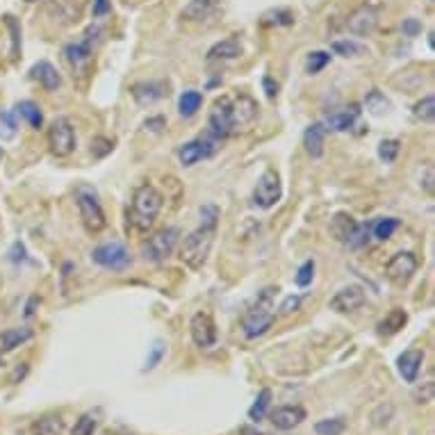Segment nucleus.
Listing matches in <instances>:
<instances>
[{
  "label": "nucleus",
  "instance_id": "obj_52",
  "mask_svg": "<svg viewBox=\"0 0 435 435\" xmlns=\"http://www.w3.org/2000/svg\"><path fill=\"white\" fill-rule=\"evenodd\" d=\"M25 3H37V0H25Z\"/></svg>",
  "mask_w": 435,
  "mask_h": 435
},
{
  "label": "nucleus",
  "instance_id": "obj_26",
  "mask_svg": "<svg viewBox=\"0 0 435 435\" xmlns=\"http://www.w3.org/2000/svg\"><path fill=\"white\" fill-rule=\"evenodd\" d=\"M219 5L221 0H189L183 9V18H187V21H205L216 12Z\"/></svg>",
  "mask_w": 435,
  "mask_h": 435
},
{
  "label": "nucleus",
  "instance_id": "obj_10",
  "mask_svg": "<svg viewBox=\"0 0 435 435\" xmlns=\"http://www.w3.org/2000/svg\"><path fill=\"white\" fill-rule=\"evenodd\" d=\"M48 146L55 157H69L75 150V128L71 119L58 117L48 128Z\"/></svg>",
  "mask_w": 435,
  "mask_h": 435
},
{
  "label": "nucleus",
  "instance_id": "obj_35",
  "mask_svg": "<svg viewBox=\"0 0 435 435\" xmlns=\"http://www.w3.org/2000/svg\"><path fill=\"white\" fill-rule=\"evenodd\" d=\"M18 135V121L14 117V112L0 110V139L12 141Z\"/></svg>",
  "mask_w": 435,
  "mask_h": 435
},
{
  "label": "nucleus",
  "instance_id": "obj_38",
  "mask_svg": "<svg viewBox=\"0 0 435 435\" xmlns=\"http://www.w3.org/2000/svg\"><path fill=\"white\" fill-rule=\"evenodd\" d=\"M346 431V422L342 417H333V420H321L315 424V433L317 435H342Z\"/></svg>",
  "mask_w": 435,
  "mask_h": 435
},
{
  "label": "nucleus",
  "instance_id": "obj_32",
  "mask_svg": "<svg viewBox=\"0 0 435 435\" xmlns=\"http://www.w3.org/2000/svg\"><path fill=\"white\" fill-rule=\"evenodd\" d=\"M413 117L422 121V124H431L435 119V96L429 93V96H424L422 100H417L413 105Z\"/></svg>",
  "mask_w": 435,
  "mask_h": 435
},
{
  "label": "nucleus",
  "instance_id": "obj_31",
  "mask_svg": "<svg viewBox=\"0 0 435 435\" xmlns=\"http://www.w3.org/2000/svg\"><path fill=\"white\" fill-rule=\"evenodd\" d=\"M399 226H401V221L396 219V216H381V219H376L372 223V235L378 242H385V240L392 238Z\"/></svg>",
  "mask_w": 435,
  "mask_h": 435
},
{
  "label": "nucleus",
  "instance_id": "obj_27",
  "mask_svg": "<svg viewBox=\"0 0 435 435\" xmlns=\"http://www.w3.org/2000/svg\"><path fill=\"white\" fill-rule=\"evenodd\" d=\"M408 324V312L401 310V308H394L390 310L385 315V319L378 321V335H383V337H390V335H396L399 330Z\"/></svg>",
  "mask_w": 435,
  "mask_h": 435
},
{
  "label": "nucleus",
  "instance_id": "obj_28",
  "mask_svg": "<svg viewBox=\"0 0 435 435\" xmlns=\"http://www.w3.org/2000/svg\"><path fill=\"white\" fill-rule=\"evenodd\" d=\"M14 117L18 119L21 117L27 126H30L32 130H39L44 128V112L41 108L37 105L34 100H21V103H16V108H14Z\"/></svg>",
  "mask_w": 435,
  "mask_h": 435
},
{
  "label": "nucleus",
  "instance_id": "obj_47",
  "mask_svg": "<svg viewBox=\"0 0 435 435\" xmlns=\"http://www.w3.org/2000/svg\"><path fill=\"white\" fill-rule=\"evenodd\" d=\"M262 89H264V93H267V98L273 100V98L278 96V89H280V87H278V82L273 80V78L264 75V78H262Z\"/></svg>",
  "mask_w": 435,
  "mask_h": 435
},
{
  "label": "nucleus",
  "instance_id": "obj_23",
  "mask_svg": "<svg viewBox=\"0 0 435 435\" xmlns=\"http://www.w3.org/2000/svg\"><path fill=\"white\" fill-rule=\"evenodd\" d=\"M30 78L39 82L46 91H55V89L62 87V75H60V71L55 69L51 62H46V60L37 62V64L32 66V69H30Z\"/></svg>",
  "mask_w": 435,
  "mask_h": 435
},
{
  "label": "nucleus",
  "instance_id": "obj_39",
  "mask_svg": "<svg viewBox=\"0 0 435 435\" xmlns=\"http://www.w3.org/2000/svg\"><path fill=\"white\" fill-rule=\"evenodd\" d=\"M96 429H98V415L84 413L82 417L75 422L71 435H93V433H96Z\"/></svg>",
  "mask_w": 435,
  "mask_h": 435
},
{
  "label": "nucleus",
  "instance_id": "obj_51",
  "mask_svg": "<svg viewBox=\"0 0 435 435\" xmlns=\"http://www.w3.org/2000/svg\"><path fill=\"white\" fill-rule=\"evenodd\" d=\"M3 155H5V153H3V146H0V162H3Z\"/></svg>",
  "mask_w": 435,
  "mask_h": 435
},
{
  "label": "nucleus",
  "instance_id": "obj_14",
  "mask_svg": "<svg viewBox=\"0 0 435 435\" xmlns=\"http://www.w3.org/2000/svg\"><path fill=\"white\" fill-rule=\"evenodd\" d=\"M258 103L255 98L247 96V93H238V96H231V115H233V128L235 132H240L244 128H249L255 119H258Z\"/></svg>",
  "mask_w": 435,
  "mask_h": 435
},
{
  "label": "nucleus",
  "instance_id": "obj_7",
  "mask_svg": "<svg viewBox=\"0 0 435 435\" xmlns=\"http://www.w3.org/2000/svg\"><path fill=\"white\" fill-rule=\"evenodd\" d=\"M98 34H100V25H89L87 30H84L80 41L69 44L64 48L66 62L73 66V71H84L89 66V62L93 58V46H96V41H98Z\"/></svg>",
  "mask_w": 435,
  "mask_h": 435
},
{
  "label": "nucleus",
  "instance_id": "obj_5",
  "mask_svg": "<svg viewBox=\"0 0 435 435\" xmlns=\"http://www.w3.org/2000/svg\"><path fill=\"white\" fill-rule=\"evenodd\" d=\"M178 242H181V231L174 228V226H169V228H162V231L150 235V238L144 242V249L141 251H144V258L148 262L160 264L176 251Z\"/></svg>",
  "mask_w": 435,
  "mask_h": 435
},
{
  "label": "nucleus",
  "instance_id": "obj_6",
  "mask_svg": "<svg viewBox=\"0 0 435 435\" xmlns=\"http://www.w3.org/2000/svg\"><path fill=\"white\" fill-rule=\"evenodd\" d=\"M280 198H283L280 176H278V171H273V169H267V171L258 178V185H255V189H253L251 203L258 207V210H271Z\"/></svg>",
  "mask_w": 435,
  "mask_h": 435
},
{
  "label": "nucleus",
  "instance_id": "obj_24",
  "mask_svg": "<svg viewBox=\"0 0 435 435\" xmlns=\"http://www.w3.org/2000/svg\"><path fill=\"white\" fill-rule=\"evenodd\" d=\"M304 146L308 150L310 157H324V150H326V128L321 121H317V124H312L306 128L304 132Z\"/></svg>",
  "mask_w": 435,
  "mask_h": 435
},
{
  "label": "nucleus",
  "instance_id": "obj_49",
  "mask_svg": "<svg viewBox=\"0 0 435 435\" xmlns=\"http://www.w3.org/2000/svg\"><path fill=\"white\" fill-rule=\"evenodd\" d=\"M271 16H276L271 23L276 25H290L292 21H294V16H292V12H287V9H278V12H271Z\"/></svg>",
  "mask_w": 435,
  "mask_h": 435
},
{
  "label": "nucleus",
  "instance_id": "obj_45",
  "mask_svg": "<svg viewBox=\"0 0 435 435\" xmlns=\"http://www.w3.org/2000/svg\"><path fill=\"white\" fill-rule=\"evenodd\" d=\"M401 32L405 34V37H420L422 34V21L420 18H405V21L401 23Z\"/></svg>",
  "mask_w": 435,
  "mask_h": 435
},
{
  "label": "nucleus",
  "instance_id": "obj_53",
  "mask_svg": "<svg viewBox=\"0 0 435 435\" xmlns=\"http://www.w3.org/2000/svg\"><path fill=\"white\" fill-rule=\"evenodd\" d=\"M429 3H433V0H429Z\"/></svg>",
  "mask_w": 435,
  "mask_h": 435
},
{
  "label": "nucleus",
  "instance_id": "obj_20",
  "mask_svg": "<svg viewBox=\"0 0 435 435\" xmlns=\"http://www.w3.org/2000/svg\"><path fill=\"white\" fill-rule=\"evenodd\" d=\"M424 365V351L422 349H408L396 358V370H399L401 378L405 383H415L420 376V370Z\"/></svg>",
  "mask_w": 435,
  "mask_h": 435
},
{
  "label": "nucleus",
  "instance_id": "obj_3",
  "mask_svg": "<svg viewBox=\"0 0 435 435\" xmlns=\"http://www.w3.org/2000/svg\"><path fill=\"white\" fill-rule=\"evenodd\" d=\"M276 292L278 287L262 290L260 297L255 299V304L242 317V333L247 339H258L271 330L273 321H276V312H273V294Z\"/></svg>",
  "mask_w": 435,
  "mask_h": 435
},
{
  "label": "nucleus",
  "instance_id": "obj_37",
  "mask_svg": "<svg viewBox=\"0 0 435 435\" xmlns=\"http://www.w3.org/2000/svg\"><path fill=\"white\" fill-rule=\"evenodd\" d=\"M365 105H367V110L372 112V115L381 117V115H385L387 110H390V100L385 98V93H381L378 89H372L370 93H367Z\"/></svg>",
  "mask_w": 435,
  "mask_h": 435
},
{
  "label": "nucleus",
  "instance_id": "obj_1",
  "mask_svg": "<svg viewBox=\"0 0 435 435\" xmlns=\"http://www.w3.org/2000/svg\"><path fill=\"white\" fill-rule=\"evenodd\" d=\"M216 223H219V207L205 205L201 207V226L192 231L181 244V262L192 271H198L207 262L216 238Z\"/></svg>",
  "mask_w": 435,
  "mask_h": 435
},
{
  "label": "nucleus",
  "instance_id": "obj_41",
  "mask_svg": "<svg viewBox=\"0 0 435 435\" xmlns=\"http://www.w3.org/2000/svg\"><path fill=\"white\" fill-rule=\"evenodd\" d=\"M312 278H315V260H306V262L299 267L294 280H297L299 287H308L310 283H312Z\"/></svg>",
  "mask_w": 435,
  "mask_h": 435
},
{
  "label": "nucleus",
  "instance_id": "obj_4",
  "mask_svg": "<svg viewBox=\"0 0 435 435\" xmlns=\"http://www.w3.org/2000/svg\"><path fill=\"white\" fill-rule=\"evenodd\" d=\"M75 205H78L80 219H82V226H84V231L87 233L96 235L108 226L105 210H103V205L98 201V194H96V189L93 187L80 185L78 189H75Z\"/></svg>",
  "mask_w": 435,
  "mask_h": 435
},
{
  "label": "nucleus",
  "instance_id": "obj_46",
  "mask_svg": "<svg viewBox=\"0 0 435 435\" xmlns=\"http://www.w3.org/2000/svg\"><path fill=\"white\" fill-rule=\"evenodd\" d=\"M110 12H112V3H110V0H93V7H91L93 18L108 16Z\"/></svg>",
  "mask_w": 435,
  "mask_h": 435
},
{
  "label": "nucleus",
  "instance_id": "obj_12",
  "mask_svg": "<svg viewBox=\"0 0 435 435\" xmlns=\"http://www.w3.org/2000/svg\"><path fill=\"white\" fill-rule=\"evenodd\" d=\"M219 144L221 141L212 139L210 135L192 139V141H187V144H183L181 148H178V160H181L183 167H194L198 162H203V160L212 157L216 150H219Z\"/></svg>",
  "mask_w": 435,
  "mask_h": 435
},
{
  "label": "nucleus",
  "instance_id": "obj_9",
  "mask_svg": "<svg viewBox=\"0 0 435 435\" xmlns=\"http://www.w3.org/2000/svg\"><path fill=\"white\" fill-rule=\"evenodd\" d=\"M207 132L216 141H223L235 135L233 115H231V96H221L212 103L210 117H207Z\"/></svg>",
  "mask_w": 435,
  "mask_h": 435
},
{
  "label": "nucleus",
  "instance_id": "obj_42",
  "mask_svg": "<svg viewBox=\"0 0 435 435\" xmlns=\"http://www.w3.org/2000/svg\"><path fill=\"white\" fill-rule=\"evenodd\" d=\"M164 353H167V346H164V342H157L150 346V353H148V361H146V365H144V372H150V370H155V367L162 363V358H164Z\"/></svg>",
  "mask_w": 435,
  "mask_h": 435
},
{
  "label": "nucleus",
  "instance_id": "obj_25",
  "mask_svg": "<svg viewBox=\"0 0 435 435\" xmlns=\"http://www.w3.org/2000/svg\"><path fill=\"white\" fill-rule=\"evenodd\" d=\"M34 337V330L32 328H9V330H3L0 333V353H9L14 351V349L23 346L25 342H30Z\"/></svg>",
  "mask_w": 435,
  "mask_h": 435
},
{
  "label": "nucleus",
  "instance_id": "obj_50",
  "mask_svg": "<svg viewBox=\"0 0 435 435\" xmlns=\"http://www.w3.org/2000/svg\"><path fill=\"white\" fill-rule=\"evenodd\" d=\"M242 433H247V435H264L260 431H251V429H242Z\"/></svg>",
  "mask_w": 435,
  "mask_h": 435
},
{
  "label": "nucleus",
  "instance_id": "obj_2",
  "mask_svg": "<svg viewBox=\"0 0 435 435\" xmlns=\"http://www.w3.org/2000/svg\"><path fill=\"white\" fill-rule=\"evenodd\" d=\"M162 205H164V198L153 185L150 183L139 185L135 189V194H132L130 210H128V221L135 226L139 233H148L150 228H153V223L157 219L160 210H162Z\"/></svg>",
  "mask_w": 435,
  "mask_h": 435
},
{
  "label": "nucleus",
  "instance_id": "obj_8",
  "mask_svg": "<svg viewBox=\"0 0 435 435\" xmlns=\"http://www.w3.org/2000/svg\"><path fill=\"white\" fill-rule=\"evenodd\" d=\"M91 260L108 271H126L132 264V255L121 242H108L91 251Z\"/></svg>",
  "mask_w": 435,
  "mask_h": 435
},
{
  "label": "nucleus",
  "instance_id": "obj_18",
  "mask_svg": "<svg viewBox=\"0 0 435 435\" xmlns=\"http://www.w3.org/2000/svg\"><path fill=\"white\" fill-rule=\"evenodd\" d=\"M269 420L273 424V429L278 431H292L297 429L299 424H304L306 420V410L301 405H278L276 410L269 413Z\"/></svg>",
  "mask_w": 435,
  "mask_h": 435
},
{
  "label": "nucleus",
  "instance_id": "obj_43",
  "mask_svg": "<svg viewBox=\"0 0 435 435\" xmlns=\"http://www.w3.org/2000/svg\"><path fill=\"white\" fill-rule=\"evenodd\" d=\"M5 23L12 32V58H18V51H21V25L14 21V16H5Z\"/></svg>",
  "mask_w": 435,
  "mask_h": 435
},
{
  "label": "nucleus",
  "instance_id": "obj_21",
  "mask_svg": "<svg viewBox=\"0 0 435 435\" xmlns=\"http://www.w3.org/2000/svg\"><path fill=\"white\" fill-rule=\"evenodd\" d=\"M358 228H361V223H358L349 212H337L333 219H330V235H333L339 244H349V247H351Z\"/></svg>",
  "mask_w": 435,
  "mask_h": 435
},
{
  "label": "nucleus",
  "instance_id": "obj_29",
  "mask_svg": "<svg viewBox=\"0 0 435 435\" xmlns=\"http://www.w3.org/2000/svg\"><path fill=\"white\" fill-rule=\"evenodd\" d=\"M201 105H203V93L196 89H189L183 93L181 100H178V112H181V117L189 119L201 110Z\"/></svg>",
  "mask_w": 435,
  "mask_h": 435
},
{
  "label": "nucleus",
  "instance_id": "obj_17",
  "mask_svg": "<svg viewBox=\"0 0 435 435\" xmlns=\"http://www.w3.org/2000/svg\"><path fill=\"white\" fill-rule=\"evenodd\" d=\"M365 301H367V294H365V290L361 285H346L337 292V294L330 299V304L328 308L330 310H335V312H356L358 308H363L365 306Z\"/></svg>",
  "mask_w": 435,
  "mask_h": 435
},
{
  "label": "nucleus",
  "instance_id": "obj_15",
  "mask_svg": "<svg viewBox=\"0 0 435 435\" xmlns=\"http://www.w3.org/2000/svg\"><path fill=\"white\" fill-rule=\"evenodd\" d=\"M189 333L198 349H210L216 344V324L207 312H196L189 321Z\"/></svg>",
  "mask_w": 435,
  "mask_h": 435
},
{
  "label": "nucleus",
  "instance_id": "obj_16",
  "mask_svg": "<svg viewBox=\"0 0 435 435\" xmlns=\"http://www.w3.org/2000/svg\"><path fill=\"white\" fill-rule=\"evenodd\" d=\"M167 93H169V84L164 80H144V82H135L130 87V96L135 98L139 108L155 105Z\"/></svg>",
  "mask_w": 435,
  "mask_h": 435
},
{
  "label": "nucleus",
  "instance_id": "obj_19",
  "mask_svg": "<svg viewBox=\"0 0 435 435\" xmlns=\"http://www.w3.org/2000/svg\"><path fill=\"white\" fill-rule=\"evenodd\" d=\"M358 119H361V108L358 105H349L339 112H333V115H328L321 124H324L326 132H349L353 130V126L358 124Z\"/></svg>",
  "mask_w": 435,
  "mask_h": 435
},
{
  "label": "nucleus",
  "instance_id": "obj_22",
  "mask_svg": "<svg viewBox=\"0 0 435 435\" xmlns=\"http://www.w3.org/2000/svg\"><path fill=\"white\" fill-rule=\"evenodd\" d=\"M242 41L238 37H228V39L216 41L210 51H207V62H233L242 58Z\"/></svg>",
  "mask_w": 435,
  "mask_h": 435
},
{
  "label": "nucleus",
  "instance_id": "obj_40",
  "mask_svg": "<svg viewBox=\"0 0 435 435\" xmlns=\"http://www.w3.org/2000/svg\"><path fill=\"white\" fill-rule=\"evenodd\" d=\"M401 150V141L399 139H383L381 144H378V157L383 160V162L392 164L396 155H399Z\"/></svg>",
  "mask_w": 435,
  "mask_h": 435
},
{
  "label": "nucleus",
  "instance_id": "obj_34",
  "mask_svg": "<svg viewBox=\"0 0 435 435\" xmlns=\"http://www.w3.org/2000/svg\"><path fill=\"white\" fill-rule=\"evenodd\" d=\"M330 51H333L335 55H339V58H358V55H363L367 48L363 44H358L353 39H337L330 44Z\"/></svg>",
  "mask_w": 435,
  "mask_h": 435
},
{
  "label": "nucleus",
  "instance_id": "obj_13",
  "mask_svg": "<svg viewBox=\"0 0 435 435\" xmlns=\"http://www.w3.org/2000/svg\"><path fill=\"white\" fill-rule=\"evenodd\" d=\"M378 18H381V12H378L376 5H361L349 14L346 27H349V32L356 37H370L376 32Z\"/></svg>",
  "mask_w": 435,
  "mask_h": 435
},
{
  "label": "nucleus",
  "instance_id": "obj_11",
  "mask_svg": "<svg viewBox=\"0 0 435 435\" xmlns=\"http://www.w3.org/2000/svg\"><path fill=\"white\" fill-rule=\"evenodd\" d=\"M420 262L415 258V253L410 251H401L392 255L385 264V278L392 283L396 287H405L413 280V276L417 273Z\"/></svg>",
  "mask_w": 435,
  "mask_h": 435
},
{
  "label": "nucleus",
  "instance_id": "obj_33",
  "mask_svg": "<svg viewBox=\"0 0 435 435\" xmlns=\"http://www.w3.org/2000/svg\"><path fill=\"white\" fill-rule=\"evenodd\" d=\"M32 433L34 435H62L64 433V424L60 417L48 415V417H41L39 422L32 424Z\"/></svg>",
  "mask_w": 435,
  "mask_h": 435
},
{
  "label": "nucleus",
  "instance_id": "obj_30",
  "mask_svg": "<svg viewBox=\"0 0 435 435\" xmlns=\"http://www.w3.org/2000/svg\"><path fill=\"white\" fill-rule=\"evenodd\" d=\"M271 399H273V394H271L269 387H264V390H260L258 399H255L253 405L249 408V420L255 422V424H260L264 417H267V410H269V405H271Z\"/></svg>",
  "mask_w": 435,
  "mask_h": 435
},
{
  "label": "nucleus",
  "instance_id": "obj_48",
  "mask_svg": "<svg viewBox=\"0 0 435 435\" xmlns=\"http://www.w3.org/2000/svg\"><path fill=\"white\" fill-rule=\"evenodd\" d=\"M415 399H417V403H431L433 401V381L424 383V392L422 390L415 392Z\"/></svg>",
  "mask_w": 435,
  "mask_h": 435
},
{
  "label": "nucleus",
  "instance_id": "obj_44",
  "mask_svg": "<svg viewBox=\"0 0 435 435\" xmlns=\"http://www.w3.org/2000/svg\"><path fill=\"white\" fill-rule=\"evenodd\" d=\"M299 308H301V297L290 294V297H285V301H283V304H280L278 315H280V317H290V315H294V312H297Z\"/></svg>",
  "mask_w": 435,
  "mask_h": 435
},
{
  "label": "nucleus",
  "instance_id": "obj_36",
  "mask_svg": "<svg viewBox=\"0 0 435 435\" xmlns=\"http://www.w3.org/2000/svg\"><path fill=\"white\" fill-rule=\"evenodd\" d=\"M328 64H330V53H326V51H312V53H308V58H306V73L317 75V73L324 71Z\"/></svg>",
  "mask_w": 435,
  "mask_h": 435
}]
</instances>
